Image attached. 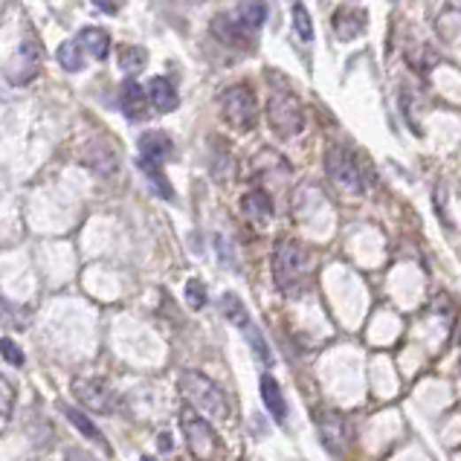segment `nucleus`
Returning <instances> with one entry per match:
<instances>
[{
    "instance_id": "nucleus-1",
    "label": "nucleus",
    "mask_w": 461,
    "mask_h": 461,
    "mask_svg": "<svg viewBox=\"0 0 461 461\" xmlns=\"http://www.w3.org/2000/svg\"><path fill=\"white\" fill-rule=\"evenodd\" d=\"M273 279L276 288L288 296H296V293L305 290L311 279V253L305 244L299 241H281L273 256Z\"/></svg>"
},
{
    "instance_id": "nucleus-2",
    "label": "nucleus",
    "mask_w": 461,
    "mask_h": 461,
    "mask_svg": "<svg viewBox=\"0 0 461 461\" xmlns=\"http://www.w3.org/2000/svg\"><path fill=\"white\" fill-rule=\"evenodd\" d=\"M181 392L197 412H204L206 418H215V421H229V412H233L229 410V397L212 377H206L201 372H183Z\"/></svg>"
},
{
    "instance_id": "nucleus-3",
    "label": "nucleus",
    "mask_w": 461,
    "mask_h": 461,
    "mask_svg": "<svg viewBox=\"0 0 461 461\" xmlns=\"http://www.w3.org/2000/svg\"><path fill=\"white\" fill-rule=\"evenodd\" d=\"M267 117H270V128H273L279 137H296L305 128V111H302V102L293 90L279 88L273 90V96L267 102Z\"/></svg>"
},
{
    "instance_id": "nucleus-4",
    "label": "nucleus",
    "mask_w": 461,
    "mask_h": 461,
    "mask_svg": "<svg viewBox=\"0 0 461 461\" xmlns=\"http://www.w3.org/2000/svg\"><path fill=\"white\" fill-rule=\"evenodd\" d=\"M181 429L186 435V447L197 461H215V456L221 453V438L212 426H209L206 418H197L195 412L181 415Z\"/></svg>"
},
{
    "instance_id": "nucleus-5",
    "label": "nucleus",
    "mask_w": 461,
    "mask_h": 461,
    "mask_svg": "<svg viewBox=\"0 0 461 461\" xmlns=\"http://www.w3.org/2000/svg\"><path fill=\"white\" fill-rule=\"evenodd\" d=\"M221 117L235 131H250L256 125L258 108H256V93L247 85H235L221 93Z\"/></svg>"
},
{
    "instance_id": "nucleus-6",
    "label": "nucleus",
    "mask_w": 461,
    "mask_h": 461,
    "mask_svg": "<svg viewBox=\"0 0 461 461\" xmlns=\"http://www.w3.org/2000/svg\"><path fill=\"white\" fill-rule=\"evenodd\" d=\"M73 395L79 397V403L90 412H117L119 397L108 383L99 377H76L73 380Z\"/></svg>"
},
{
    "instance_id": "nucleus-7",
    "label": "nucleus",
    "mask_w": 461,
    "mask_h": 461,
    "mask_svg": "<svg viewBox=\"0 0 461 461\" xmlns=\"http://www.w3.org/2000/svg\"><path fill=\"white\" fill-rule=\"evenodd\" d=\"M325 172H328L331 181L340 188H345V192H363L365 181H363L360 165H357V160H354L351 151L331 149L328 157H325Z\"/></svg>"
},
{
    "instance_id": "nucleus-8",
    "label": "nucleus",
    "mask_w": 461,
    "mask_h": 461,
    "mask_svg": "<svg viewBox=\"0 0 461 461\" xmlns=\"http://www.w3.org/2000/svg\"><path fill=\"white\" fill-rule=\"evenodd\" d=\"M41 58H44V50H41L38 41L35 38L24 41V44H20V50H18L15 65H9V70H6V79L12 81V85H27L29 79L38 76Z\"/></svg>"
},
{
    "instance_id": "nucleus-9",
    "label": "nucleus",
    "mask_w": 461,
    "mask_h": 461,
    "mask_svg": "<svg viewBox=\"0 0 461 461\" xmlns=\"http://www.w3.org/2000/svg\"><path fill=\"white\" fill-rule=\"evenodd\" d=\"M212 33L221 38L224 44H233V47H241V50H253L256 47V33L241 24L235 12L233 15H229V12L218 15L212 20Z\"/></svg>"
},
{
    "instance_id": "nucleus-10",
    "label": "nucleus",
    "mask_w": 461,
    "mask_h": 461,
    "mask_svg": "<svg viewBox=\"0 0 461 461\" xmlns=\"http://www.w3.org/2000/svg\"><path fill=\"white\" fill-rule=\"evenodd\" d=\"M319 435H322V444L328 447L334 456H340L342 449L349 447L351 426H349V421H345L342 415L325 412V415H319Z\"/></svg>"
},
{
    "instance_id": "nucleus-11",
    "label": "nucleus",
    "mask_w": 461,
    "mask_h": 461,
    "mask_svg": "<svg viewBox=\"0 0 461 461\" xmlns=\"http://www.w3.org/2000/svg\"><path fill=\"white\" fill-rule=\"evenodd\" d=\"M137 149H140V160L142 163L163 165L165 160H172L174 142H172V137L165 131H145V134H140Z\"/></svg>"
},
{
    "instance_id": "nucleus-12",
    "label": "nucleus",
    "mask_w": 461,
    "mask_h": 461,
    "mask_svg": "<svg viewBox=\"0 0 461 461\" xmlns=\"http://www.w3.org/2000/svg\"><path fill=\"white\" fill-rule=\"evenodd\" d=\"M365 27H369V15L363 9H337L334 15V33L340 35V41H354L363 35Z\"/></svg>"
},
{
    "instance_id": "nucleus-13",
    "label": "nucleus",
    "mask_w": 461,
    "mask_h": 461,
    "mask_svg": "<svg viewBox=\"0 0 461 461\" xmlns=\"http://www.w3.org/2000/svg\"><path fill=\"white\" fill-rule=\"evenodd\" d=\"M149 102L160 113H172L177 104H181V96H177V88L172 85L169 79H165V76H154L149 81Z\"/></svg>"
},
{
    "instance_id": "nucleus-14",
    "label": "nucleus",
    "mask_w": 461,
    "mask_h": 461,
    "mask_svg": "<svg viewBox=\"0 0 461 461\" xmlns=\"http://www.w3.org/2000/svg\"><path fill=\"white\" fill-rule=\"evenodd\" d=\"M145 99H149V90H142L137 81H125L119 88V108L128 119L145 117Z\"/></svg>"
},
{
    "instance_id": "nucleus-15",
    "label": "nucleus",
    "mask_w": 461,
    "mask_h": 461,
    "mask_svg": "<svg viewBox=\"0 0 461 461\" xmlns=\"http://www.w3.org/2000/svg\"><path fill=\"white\" fill-rule=\"evenodd\" d=\"M261 401H265L267 412L276 418V424H285L288 403H285V395H281V389H279L276 377H270V374L261 377Z\"/></svg>"
},
{
    "instance_id": "nucleus-16",
    "label": "nucleus",
    "mask_w": 461,
    "mask_h": 461,
    "mask_svg": "<svg viewBox=\"0 0 461 461\" xmlns=\"http://www.w3.org/2000/svg\"><path fill=\"white\" fill-rule=\"evenodd\" d=\"M81 41V47H85V52L90 58H96V61H104L111 56V38L104 29L99 27H88V29H81V33L76 35Z\"/></svg>"
},
{
    "instance_id": "nucleus-17",
    "label": "nucleus",
    "mask_w": 461,
    "mask_h": 461,
    "mask_svg": "<svg viewBox=\"0 0 461 461\" xmlns=\"http://www.w3.org/2000/svg\"><path fill=\"white\" fill-rule=\"evenodd\" d=\"M61 412H65V415H67V421H70L73 426H76V429H79V433H81V435H85V438H90V442H93V444H96V447H102V449H108V442H104V435L99 433V426H96V424H93V421H88V418H85V415H81L79 410H73V406H67V403H61Z\"/></svg>"
},
{
    "instance_id": "nucleus-18",
    "label": "nucleus",
    "mask_w": 461,
    "mask_h": 461,
    "mask_svg": "<svg viewBox=\"0 0 461 461\" xmlns=\"http://www.w3.org/2000/svg\"><path fill=\"white\" fill-rule=\"evenodd\" d=\"M85 58H88V52H85V47H81L79 38H70L58 47V65L67 73H79L81 67H85Z\"/></svg>"
},
{
    "instance_id": "nucleus-19",
    "label": "nucleus",
    "mask_w": 461,
    "mask_h": 461,
    "mask_svg": "<svg viewBox=\"0 0 461 461\" xmlns=\"http://www.w3.org/2000/svg\"><path fill=\"white\" fill-rule=\"evenodd\" d=\"M244 212L253 218V221H267V218L273 215V201H270L267 192L253 188V192L244 195Z\"/></svg>"
},
{
    "instance_id": "nucleus-20",
    "label": "nucleus",
    "mask_w": 461,
    "mask_h": 461,
    "mask_svg": "<svg viewBox=\"0 0 461 461\" xmlns=\"http://www.w3.org/2000/svg\"><path fill=\"white\" fill-rule=\"evenodd\" d=\"M235 15H238V20L247 29L258 33V27L267 20V4H265V0H244V4L235 9Z\"/></svg>"
},
{
    "instance_id": "nucleus-21",
    "label": "nucleus",
    "mask_w": 461,
    "mask_h": 461,
    "mask_svg": "<svg viewBox=\"0 0 461 461\" xmlns=\"http://www.w3.org/2000/svg\"><path fill=\"white\" fill-rule=\"evenodd\" d=\"M221 311H224V317L233 325H238L241 331L253 325V319H250V313L244 308V302H241L235 293H224V296H221Z\"/></svg>"
},
{
    "instance_id": "nucleus-22",
    "label": "nucleus",
    "mask_w": 461,
    "mask_h": 461,
    "mask_svg": "<svg viewBox=\"0 0 461 461\" xmlns=\"http://www.w3.org/2000/svg\"><path fill=\"white\" fill-rule=\"evenodd\" d=\"M140 169L145 172V177H149V183H151L154 192H157V195H163L165 201H172V197H174V188H172V183H169V177L163 174L160 165H154V163H142V160H140Z\"/></svg>"
},
{
    "instance_id": "nucleus-23",
    "label": "nucleus",
    "mask_w": 461,
    "mask_h": 461,
    "mask_svg": "<svg viewBox=\"0 0 461 461\" xmlns=\"http://www.w3.org/2000/svg\"><path fill=\"white\" fill-rule=\"evenodd\" d=\"M145 61H149V52L142 47H122L119 50V67L125 73H140L145 67Z\"/></svg>"
},
{
    "instance_id": "nucleus-24",
    "label": "nucleus",
    "mask_w": 461,
    "mask_h": 461,
    "mask_svg": "<svg viewBox=\"0 0 461 461\" xmlns=\"http://www.w3.org/2000/svg\"><path fill=\"white\" fill-rule=\"evenodd\" d=\"M293 29H296V35L305 41V44L313 41V24H311V15H308V9L302 0L293 4Z\"/></svg>"
},
{
    "instance_id": "nucleus-25",
    "label": "nucleus",
    "mask_w": 461,
    "mask_h": 461,
    "mask_svg": "<svg viewBox=\"0 0 461 461\" xmlns=\"http://www.w3.org/2000/svg\"><path fill=\"white\" fill-rule=\"evenodd\" d=\"M244 334H247V340H250V345H253L256 349V354H258V360L265 363V365H270L273 363V354H270V349H267V342H265V337H261V331L256 328V325H250V328H244Z\"/></svg>"
},
{
    "instance_id": "nucleus-26",
    "label": "nucleus",
    "mask_w": 461,
    "mask_h": 461,
    "mask_svg": "<svg viewBox=\"0 0 461 461\" xmlns=\"http://www.w3.org/2000/svg\"><path fill=\"white\" fill-rule=\"evenodd\" d=\"M186 302L192 305L195 311H201L206 305V288H204V281H197V279H188V285H186Z\"/></svg>"
},
{
    "instance_id": "nucleus-27",
    "label": "nucleus",
    "mask_w": 461,
    "mask_h": 461,
    "mask_svg": "<svg viewBox=\"0 0 461 461\" xmlns=\"http://www.w3.org/2000/svg\"><path fill=\"white\" fill-rule=\"evenodd\" d=\"M0 345H4V349H0V351H4V360H6L9 365H24V351L18 349L15 340L4 337V342H0Z\"/></svg>"
},
{
    "instance_id": "nucleus-28",
    "label": "nucleus",
    "mask_w": 461,
    "mask_h": 461,
    "mask_svg": "<svg viewBox=\"0 0 461 461\" xmlns=\"http://www.w3.org/2000/svg\"><path fill=\"white\" fill-rule=\"evenodd\" d=\"M93 6L99 9V12H104V15H117L119 9L125 6V0H90Z\"/></svg>"
},
{
    "instance_id": "nucleus-29",
    "label": "nucleus",
    "mask_w": 461,
    "mask_h": 461,
    "mask_svg": "<svg viewBox=\"0 0 461 461\" xmlns=\"http://www.w3.org/2000/svg\"><path fill=\"white\" fill-rule=\"evenodd\" d=\"M9 418H12V386L4 377V424H9Z\"/></svg>"
},
{
    "instance_id": "nucleus-30",
    "label": "nucleus",
    "mask_w": 461,
    "mask_h": 461,
    "mask_svg": "<svg viewBox=\"0 0 461 461\" xmlns=\"http://www.w3.org/2000/svg\"><path fill=\"white\" fill-rule=\"evenodd\" d=\"M67 458H70V461H96V458H90L88 453H81V449H70Z\"/></svg>"
},
{
    "instance_id": "nucleus-31",
    "label": "nucleus",
    "mask_w": 461,
    "mask_h": 461,
    "mask_svg": "<svg viewBox=\"0 0 461 461\" xmlns=\"http://www.w3.org/2000/svg\"><path fill=\"white\" fill-rule=\"evenodd\" d=\"M157 444H160V449H163V453H169V449H172V438H169V435H163V438H160V442H157Z\"/></svg>"
},
{
    "instance_id": "nucleus-32",
    "label": "nucleus",
    "mask_w": 461,
    "mask_h": 461,
    "mask_svg": "<svg viewBox=\"0 0 461 461\" xmlns=\"http://www.w3.org/2000/svg\"><path fill=\"white\" fill-rule=\"evenodd\" d=\"M142 461H154V458H151V456H145V458H142Z\"/></svg>"
}]
</instances>
